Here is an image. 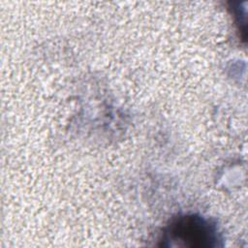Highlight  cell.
<instances>
[{"label": "cell", "instance_id": "1", "mask_svg": "<svg viewBox=\"0 0 248 248\" xmlns=\"http://www.w3.org/2000/svg\"><path fill=\"white\" fill-rule=\"evenodd\" d=\"M165 240L178 246L210 247L216 243V230L205 219L184 216L168 227Z\"/></svg>", "mask_w": 248, "mask_h": 248}]
</instances>
